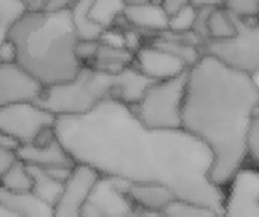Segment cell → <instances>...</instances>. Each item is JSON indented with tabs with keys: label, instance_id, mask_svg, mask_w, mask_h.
I'll return each mask as SVG.
<instances>
[{
	"label": "cell",
	"instance_id": "1",
	"mask_svg": "<svg viewBox=\"0 0 259 217\" xmlns=\"http://www.w3.org/2000/svg\"><path fill=\"white\" fill-rule=\"evenodd\" d=\"M55 128L76 164L108 178L165 184L179 201L225 214L226 193L211 178L214 155L184 128H149L117 97L85 114L61 116Z\"/></svg>",
	"mask_w": 259,
	"mask_h": 217
},
{
	"label": "cell",
	"instance_id": "2",
	"mask_svg": "<svg viewBox=\"0 0 259 217\" xmlns=\"http://www.w3.org/2000/svg\"><path fill=\"white\" fill-rule=\"evenodd\" d=\"M259 108L253 75L203 53L188 70L182 128L214 155L211 178L226 187L249 158V132Z\"/></svg>",
	"mask_w": 259,
	"mask_h": 217
},
{
	"label": "cell",
	"instance_id": "3",
	"mask_svg": "<svg viewBox=\"0 0 259 217\" xmlns=\"http://www.w3.org/2000/svg\"><path fill=\"white\" fill-rule=\"evenodd\" d=\"M17 62L44 87L74 79L83 67L77 55L79 33L68 8L27 11L8 32Z\"/></svg>",
	"mask_w": 259,
	"mask_h": 217
},
{
	"label": "cell",
	"instance_id": "4",
	"mask_svg": "<svg viewBox=\"0 0 259 217\" xmlns=\"http://www.w3.org/2000/svg\"><path fill=\"white\" fill-rule=\"evenodd\" d=\"M152 82L135 65L120 73L83 65L74 79L46 87L38 103L58 117L85 114L108 97H117L132 106Z\"/></svg>",
	"mask_w": 259,
	"mask_h": 217
},
{
	"label": "cell",
	"instance_id": "5",
	"mask_svg": "<svg viewBox=\"0 0 259 217\" xmlns=\"http://www.w3.org/2000/svg\"><path fill=\"white\" fill-rule=\"evenodd\" d=\"M187 84L188 71L176 78L152 82L141 99L132 105V110L149 128L179 129L182 128Z\"/></svg>",
	"mask_w": 259,
	"mask_h": 217
},
{
	"label": "cell",
	"instance_id": "6",
	"mask_svg": "<svg viewBox=\"0 0 259 217\" xmlns=\"http://www.w3.org/2000/svg\"><path fill=\"white\" fill-rule=\"evenodd\" d=\"M237 33L225 41H206V53H211L228 65L246 71L259 73V18H241L235 15Z\"/></svg>",
	"mask_w": 259,
	"mask_h": 217
},
{
	"label": "cell",
	"instance_id": "7",
	"mask_svg": "<svg viewBox=\"0 0 259 217\" xmlns=\"http://www.w3.org/2000/svg\"><path fill=\"white\" fill-rule=\"evenodd\" d=\"M58 116L42 108L38 102H21L0 106V132L14 137L20 144L35 141L39 131L53 126Z\"/></svg>",
	"mask_w": 259,
	"mask_h": 217
},
{
	"label": "cell",
	"instance_id": "8",
	"mask_svg": "<svg viewBox=\"0 0 259 217\" xmlns=\"http://www.w3.org/2000/svg\"><path fill=\"white\" fill-rule=\"evenodd\" d=\"M223 217H259V169L243 167L229 184Z\"/></svg>",
	"mask_w": 259,
	"mask_h": 217
},
{
	"label": "cell",
	"instance_id": "9",
	"mask_svg": "<svg viewBox=\"0 0 259 217\" xmlns=\"http://www.w3.org/2000/svg\"><path fill=\"white\" fill-rule=\"evenodd\" d=\"M46 87L18 62H0V106L38 102Z\"/></svg>",
	"mask_w": 259,
	"mask_h": 217
},
{
	"label": "cell",
	"instance_id": "10",
	"mask_svg": "<svg viewBox=\"0 0 259 217\" xmlns=\"http://www.w3.org/2000/svg\"><path fill=\"white\" fill-rule=\"evenodd\" d=\"M134 65L150 81H165L190 70V65L176 53L156 46L144 44L135 52Z\"/></svg>",
	"mask_w": 259,
	"mask_h": 217
},
{
	"label": "cell",
	"instance_id": "11",
	"mask_svg": "<svg viewBox=\"0 0 259 217\" xmlns=\"http://www.w3.org/2000/svg\"><path fill=\"white\" fill-rule=\"evenodd\" d=\"M100 176L94 169L76 164L71 178L65 184L64 195L55 205L53 217H83V205Z\"/></svg>",
	"mask_w": 259,
	"mask_h": 217
},
{
	"label": "cell",
	"instance_id": "12",
	"mask_svg": "<svg viewBox=\"0 0 259 217\" xmlns=\"http://www.w3.org/2000/svg\"><path fill=\"white\" fill-rule=\"evenodd\" d=\"M87 202L103 217H127L137 208L131 198L120 192L108 176H100Z\"/></svg>",
	"mask_w": 259,
	"mask_h": 217
},
{
	"label": "cell",
	"instance_id": "13",
	"mask_svg": "<svg viewBox=\"0 0 259 217\" xmlns=\"http://www.w3.org/2000/svg\"><path fill=\"white\" fill-rule=\"evenodd\" d=\"M123 18L127 21L129 26L138 30L156 32V33L167 32L170 23V15L167 14L161 2L156 0L126 5Z\"/></svg>",
	"mask_w": 259,
	"mask_h": 217
},
{
	"label": "cell",
	"instance_id": "14",
	"mask_svg": "<svg viewBox=\"0 0 259 217\" xmlns=\"http://www.w3.org/2000/svg\"><path fill=\"white\" fill-rule=\"evenodd\" d=\"M18 157L21 161H24L27 166H38L42 169L50 167H74L76 161L70 155V152L64 148V144L56 140L47 146H38V144H23L18 148Z\"/></svg>",
	"mask_w": 259,
	"mask_h": 217
},
{
	"label": "cell",
	"instance_id": "15",
	"mask_svg": "<svg viewBox=\"0 0 259 217\" xmlns=\"http://www.w3.org/2000/svg\"><path fill=\"white\" fill-rule=\"evenodd\" d=\"M127 196L137 208L152 211H165L178 199L175 192L161 183H132Z\"/></svg>",
	"mask_w": 259,
	"mask_h": 217
},
{
	"label": "cell",
	"instance_id": "16",
	"mask_svg": "<svg viewBox=\"0 0 259 217\" xmlns=\"http://www.w3.org/2000/svg\"><path fill=\"white\" fill-rule=\"evenodd\" d=\"M0 204H5L20 213L23 217H53L55 205L39 198L33 190L12 193L0 189Z\"/></svg>",
	"mask_w": 259,
	"mask_h": 217
},
{
	"label": "cell",
	"instance_id": "17",
	"mask_svg": "<svg viewBox=\"0 0 259 217\" xmlns=\"http://www.w3.org/2000/svg\"><path fill=\"white\" fill-rule=\"evenodd\" d=\"M134 62H135V52H132L126 46L111 44L100 40L94 59L88 65H93L99 70H105L109 73H120L124 68L134 65Z\"/></svg>",
	"mask_w": 259,
	"mask_h": 217
},
{
	"label": "cell",
	"instance_id": "18",
	"mask_svg": "<svg viewBox=\"0 0 259 217\" xmlns=\"http://www.w3.org/2000/svg\"><path fill=\"white\" fill-rule=\"evenodd\" d=\"M93 3L94 0H73L68 6L80 40H100L105 33V27L94 21L90 15Z\"/></svg>",
	"mask_w": 259,
	"mask_h": 217
},
{
	"label": "cell",
	"instance_id": "19",
	"mask_svg": "<svg viewBox=\"0 0 259 217\" xmlns=\"http://www.w3.org/2000/svg\"><path fill=\"white\" fill-rule=\"evenodd\" d=\"M208 41H225L231 40L237 33L235 15L226 6L211 8L206 17Z\"/></svg>",
	"mask_w": 259,
	"mask_h": 217
},
{
	"label": "cell",
	"instance_id": "20",
	"mask_svg": "<svg viewBox=\"0 0 259 217\" xmlns=\"http://www.w3.org/2000/svg\"><path fill=\"white\" fill-rule=\"evenodd\" d=\"M32 176H33V192L42 198L44 201H47L52 205H56L61 199V196L64 195L65 190V184L56 181L53 176L49 175V172L42 167L38 166H29Z\"/></svg>",
	"mask_w": 259,
	"mask_h": 217
},
{
	"label": "cell",
	"instance_id": "21",
	"mask_svg": "<svg viewBox=\"0 0 259 217\" xmlns=\"http://www.w3.org/2000/svg\"><path fill=\"white\" fill-rule=\"evenodd\" d=\"M165 213L170 217H223L220 216L217 211L202 207V205H196V204H188L184 201L176 199L173 204H170L165 210ZM83 217H103L93 205H90L88 202H85L83 205Z\"/></svg>",
	"mask_w": 259,
	"mask_h": 217
},
{
	"label": "cell",
	"instance_id": "22",
	"mask_svg": "<svg viewBox=\"0 0 259 217\" xmlns=\"http://www.w3.org/2000/svg\"><path fill=\"white\" fill-rule=\"evenodd\" d=\"M2 178V189L12 192V193H23L33 190V176L29 166L18 160L6 173L0 175Z\"/></svg>",
	"mask_w": 259,
	"mask_h": 217
},
{
	"label": "cell",
	"instance_id": "23",
	"mask_svg": "<svg viewBox=\"0 0 259 217\" xmlns=\"http://www.w3.org/2000/svg\"><path fill=\"white\" fill-rule=\"evenodd\" d=\"M126 5L124 0H94L90 15L106 30L115 24L117 18L123 17Z\"/></svg>",
	"mask_w": 259,
	"mask_h": 217
},
{
	"label": "cell",
	"instance_id": "24",
	"mask_svg": "<svg viewBox=\"0 0 259 217\" xmlns=\"http://www.w3.org/2000/svg\"><path fill=\"white\" fill-rule=\"evenodd\" d=\"M27 11L29 8L23 0H0V37L5 38Z\"/></svg>",
	"mask_w": 259,
	"mask_h": 217
},
{
	"label": "cell",
	"instance_id": "25",
	"mask_svg": "<svg viewBox=\"0 0 259 217\" xmlns=\"http://www.w3.org/2000/svg\"><path fill=\"white\" fill-rule=\"evenodd\" d=\"M199 17V8L196 5H190L173 15H170L168 30L171 33H191L194 30L196 21Z\"/></svg>",
	"mask_w": 259,
	"mask_h": 217
},
{
	"label": "cell",
	"instance_id": "26",
	"mask_svg": "<svg viewBox=\"0 0 259 217\" xmlns=\"http://www.w3.org/2000/svg\"><path fill=\"white\" fill-rule=\"evenodd\" d=\"M225 6L241 18H258L259 15V0H228Z\"/></svg>",
	"mask_w": 259,
	"mask_h": 217
},
{
	"label": "cell",
	"instance_id": "27",
	"mask_svg": "<svg viewBox=\"0 0 259 217\" xmlns=\"http://www.w3.org/2000/svg\"><path fill=\"white\" fill-rule=\"evenodd\" d=\"M249 158L253 161V166L259 169V108L255 114L250 132H249Z\"/></svg>",
	"mask_w": 259,
	"mask_h": 217
},
{
	"label": "cell",
	"instance_id": "28",
	"mask_svg": "<svg viewBox=\"0 0 259 217\" xmlns=\"http://www.w3.org/2000/svg\"><path fill=\"white\" fill-rule=\"evenodd\" d=\"M18 160H20V157H18L17 151L0 146V175L6 173Z\"/></svg>",
	"mask_w": 259,
	"mask_h": 217
},
{
	"label": "cell",
	"instance_id": "29",
	"mask_svg": "<svg viewBox=\"0 0 259 217\" xmlns=\"http://www.w3.org/2000/svg\"><path fill=\"white\" fill-rule=\"evenodd\" d=\"M0 62H17V50L9 38H2L0 44Z\"/></svg>",
	"mask_w": 259,
	"mask_h": 217
},
{
	"label": "cell",
	"instance_id": "30",
	"mask_svg": "<svg viewBox=\"0 0 259 217\" xmlns=\"http://www.w3.org/2000/svg\"><path fill=\"white\" fill-rule=\"evenodd\" d=\"M194 0H161V5L164 6V9L167 11L168 15H173L175 12L190 6V5H194L193 3Z\"/></svg>",
	"mask_w": 259,
	"mask_h": 217
},
{
	"label": "cell",
	"instance_id": "31",
	"mask_svg": "<svg viewBox=\"0 0 259 217\" xmlns=\"http://www.w3.org/2000/svg\"><path fill=\"white\" fill-rule=\"evenodd\" d=\"M127 217H170L165 211H152V210H143L135 208Z\"/></svg>",
	"mask_w": 259,
	"mask_h": 217
},
{
	"label": "cell",
	"instance_id": "32",
	"mask_svg": "<svg viewBox=\"0 0 259 217\" xmlns=\"http://www.w3.org/2000/svg\"><path fill=\"white\" fill-rule=\"evenodd\" d=\"M0 146L2 148H8V149H14V151H18V148L21 146L20 141H17L14 137L8 135V134H2L0 132Z\"/></svg>",
	"mask_w": 259,
	"mask_h": 217
},
{
	"label": "cell",
	"instance_id": "33",
	"mask_svg": "<svg viewBox=\"0 0 259 217\" xmlns=\"http://www.w3.org/2000/svg\"><path fill=\"white\" fill-rule=\"evenodd\" d=\"M228 0H194L193 3L197 8H215V6H225Z\"/></svg>",
	"mask_w": 259,
	"mask_h": 217
},
{
	"label": "cell",
	"instance_id": "34",
	"mask_svg": "<svg viewBox=\"0 0 259 217\" xmlns=\"http://www.w3.org/2000/svg\"><path fill=\"white\" fill-rule=\"evenodd\" d=\"M26 3V6L29 8V11H39V9H46L49 5V0H23Z\"/></svg>",
	"mask_w": 259,
	"mask_h": 217
},
{
	"label": "cell",
	"instance_id": "35",
	"mask_svg": "<svg viewBox=\"0 0 259 217\" xmlns=\"http://www.w3.org/2000/svg\"><path fill=\"white\" fill-rule=\"evenodd\" d=\"M73 3V0H49L47 8L49 9H61V8H68Z\"/></svg>",
	"mask_w": 259,
	"mask_h": 217
},
{
	"label": "cell",
	"instance_id": "36",
	"mask_svg": "<svg viewBox=\"0 0 259 217\" xmlns=\"http://www.w3.org/2000/svg\"><path fill=\"white\" fill-rule=\"evenodd\" d=\"M0 217H23L20 213H17L15 210H12L11 207L0 204Z\"/></svg>",
	"mask_w": 259,
	"mask_h": 217
},
{
	"label": "cell",
	"instance_id": "37",
	"mask_svg": "<svg viewBox=\"0 0 259 217\" xmlns=\"http://www.w3.org/2000/svg\"><path fill=\"white\" fill-rule=\"evenodd\" d=\"M127 5H131V3H140V2H150V0H124ZM158 2V0H156Z\"/></svg>",
	"mask_w": 259,
	"mask_h": 217
},
{
	"label": "cell",
	"instance_id": "38",
	"mask_svg": "<svg viewBox=\"0 0 259 217\" xmlns=\"http://www.w3.org/2000/svg\"><path fill=\"white\" fill-rule=\"evenodd\" d=\"M258 18H259V15H258Z\"/></svg>",
	"mask_w": 259,
	"mask_h": 217
}]
</instances>
